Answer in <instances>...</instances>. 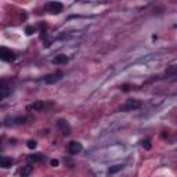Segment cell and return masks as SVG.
<instances>
[{"label":"cell","instance_id":"ba28073f","mask_svg":"<svg viewBox=\"0 0 177 177\" xmlns=\"http://www.w3.org/2000/svg\"><path fill=\"white\" fill-rule=\"evenodd\" d=\"M10 93H11V89H10L6 83L3 82V83H1V87H0V98H1V100H4L6 97H8V94H10Z\"/></svg>","mask_w":177,"mask_h":177},{"label":"cell","instance_id":"d6986e66","mask_svg":"<svg viewBox=\"0 0 177 177\" xmlns=\"http://www.w3.org/2000/svg\"><path fill=\"white\" fill-rule=\"evenodd\" d=\"M25 32H26V35H32V33H33V28H32V26H26Z\"/></svg>","mask_w":177,"mask_h":177},{"label":"cell","instance_id":"3957f363","mask_svg":"<svg viewBox=\"0 0 177 177\" xmlns=\"http://www.w3.org/2000/svg\"><path fill=\"white\" fill-rule=\"evenodd\" d=\"M62 76H64L62 71H57V72H54V73H50V75L46 76V78H44V82L47 83V84H53V83L58 82Z\"/></svg>","mask_w":177,"mask_h":177},{"label":"cell","instance_id":"8992f818","mask_svg":"<svg viewBox=\"0 0 177 177\" xmlns=\"http://www.w3.org/2000/svg\"><path fill=\"white\" fill-rule=\"evenodd\" d=\"M47 7H49V11L51 14H60L64 8V6L61 3H58V1H51V3L47 4Z\"/></svg>","mask_w":177,"mask_h":177},{"label":"cell","instance_id":"277c9868","mask_svg":"<svg viewBox=\"0 0 177 177\" xmlns=\"http://www.w3.org/2000/svg\"><path fill=\"white\" fill-rule=\"evenodd\" d=\"M57 126H58V129H60V132L62 133L64 136H69L71 134V126L65 119H58Z\"/></svg>","mask_w":177,"mask_h":177},{"label":"cell","instance_id":"ac0fdd59","mask_svg":"<svg viewBox=\"0 0 177 177\" xmlns=\"http://www.w3.org/2000/svg\"><path fill=\"white\" fill-rule=\"evenodd\" d=\"M120 89H122L123 91H129V90L132 89V86H130V84H123V86H120Z\"/></svg>","mask_w":177,"mask_h":177},{"label":"cell","instance_id":"4fadbf2b","mask_svg":"<svg viewBox=\"0 0 177 177\" xmlns=\"http://www.w3.org/2000/svg\"><path fill=\"white\" fill-rule=\"evenodd\" d=\"M44 156L42 155V154H33V155H29L28 156V159L29 161H33V162H39V161H42Z\"/></svg>","mask_w":177,"mask_h":177},{"label":"cell","instance_id":"30bf717a","mask_svg":"<svg viewBox=\"0 0 177 177\" xmlns=\"http://www.w3.org/2000/svg\"><path fill=\"white\" fill-rule=\"evenodd\" d=\"M33 172V166L32 165H25L22 169H21V177H28Z\"/></svg>","mask_w":177,"mask_h":177},{"label":"cell","instance_id":"7a4b0ae2","mask_svg":"<svg viewBox=\"0 0 177 177\" xmlns=\"http://www.w3.org/2000/svg\"><path fill=\"white\" fill-rule=\"evenodd\" d=\"M140 107H141V102L139 100H127L126 104L120 107V111H133V109H139Z\"/></svg>","mask_w":177,"mask_h":177},{"label":"cell","instance_id":"52a82bcc","mask_svg":"<svg viewBox=\"0 0 177 177\" xmlns=\"http://www.w3.org/2000/svg\"><path fill=\"white\" fill-rule=\"evenodd\" d=\"M51 62L54 64V65H61V64H67L68 62V57L65 56V54H58L56 57L53 58V61Z\"/></svg>","mask_w":177,"mask_h":177},{"label":"cell","instance_id":"7c38bea8","mask_svg":"<svg viewBox=\"0 0 177 177\" xmlns=\"http://www.w3.org/2000/svg\"><path fill=\"white\" fill-rule=\"evenodd\" d=\"M31 118H28V116H18V118H15L14 119V123H17V125H24L26 123V120H29Z\"/></svg>","mask_w":177,"mask_h":177},{"label":"cell","instance_id":"e0dca14e","mask_svg":"<svg viewBox=\"0 0 177 177\" xmlns=\"http://www.w3.org/2000/svg\"><path fill=\"white\" fill-rule=\"evenodd\" d=\"M50 165H51V166H53V167H57L58 165H60V161H58V159H51Z\"/></svg>","mask_w":177,"mask_h":177},{"label":"cell","instance_id":"2e32d148","mask_svg":"<svg viewBox=\"0 0 177 177\" xmlns=\"http://www.w3.org/2000/svg\"><path fill=\"white\" fill-rule=\"evenodd\" d=\"M26 145H28L29 150H35V148H36V141H35V140H29V141L26 143Z\"/></svg>","mask_w":177,"mask_h":177},{"label":"cell","instance_id":"8fae6325","mask_svg":"<svg viewBox=\"0 0 177 177\" xmlns=\"http://www.w3.org/2000/svg\"><path fill=\"white\" fill-rule=\"evenodd\" d=\"M13 165V159L11 158H7V156H3V158L0 159V166L1 167H4V169H7V167H10Z\"/></svg>","mask_w":177,"mask_h":177},{"label":"cell","instance_id":"9c48e42d","mask_svg":"<svg viewBox=\"0 0 177 177\" xmlns=\"http://www.w3.org/2000/svg\"><path fill=\"white\" fill-rule=\"evenodd\" d=\"M43 108H44V102L35 101L33 104H31V105H28V107H26V111H42Z\"/></svg>","mask_w":177,"mask_h":177},{"label":"cell","instance_id":"6da1fadb","mask_svg":"<svg viewBox=\"0 0 177 177\" xmlns=\"http://www.w3.org/2000/svg\"><path fill=\"white\" fill-rule=\"evenodd\" d=\"M0 58L3 61H7V62H13L14 60H15V54L11 50L6 49V47H1L0 49Z\"/></svg>","mask_w":177,"mask_h":177},{"label":"cell","instance_id":"5b68a950","mask_svg":"<svg viewBox=\"0 0 177 177\" xmlns=\"http://www.w3.org/2000/svg\"><path fill=\"white\" fill-rule=\"evenodd\" d=\"M83 150V147L80 143H78V141H71L69 144H68V152L72 154V155H76V154H79V152Z\"/></svg>","mask_w":177,"mask_h":177},{"label":"cell","instance_id":"5bb4252c","mask_svg":"<svg viewBox=\"0 0 177 177\" xmlns=\"http://www.w3.org/2000/svg\"><path fill=\"white\" fill-rule=\"evenodd\" d=\"M122 169H123V165H115V166H112V167H109V170H108V173L114 174V173H118V172L122 170Z\"/></svg>","mask_w":177,"mask_h":177},{"label":"cell","instance_id":"9a60e30c","mask_svg":"<svg viewBox=\"0 0 177 177\" xmlns=\"http://www.w3.org/2000/svg\"><path fill=\"white\" fill-rule=\"evenodd\" d=\"M141 145L144 150H151V141L147 139V140H143V143H141Z\"/></svg>","mask_w":177,"mask_h":177}]
</instances>
